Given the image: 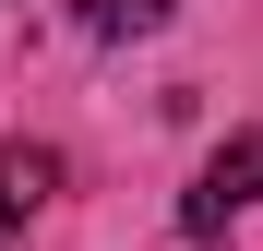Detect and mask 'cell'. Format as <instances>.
Listing matches in <instances>:
<instances>
[{
	"mask_svg": "<svg viewBox=\"0 0 263 251\" xmlns=\"http://www.w3.org/2000/svg\"><path fill=\"white\" fill-rule=\"evenodd\" d=\"M60 191V156L48 144H0V239L12 227H36V203Z\"/></svg>",
	"mask_w": 263,
	"mask_h": 251,
	"instance_id": "7a4b0ae2",
	"label": "cell"
},
{
	"mask_svg": "<svg viewBox=\"0 0 263 251\" xmlns=\"http://www.w3.org/2000/svg\"><path fill=\"white\" fill-rule=\"evenodd\" d=\"M167 12H180V0H72V24L96 36V48H120V36H156Z\"/></svg>",
	"mask_w": 263,
	"mask_h": 251,
	"instance_id": "3957f363",
	"label": "cell"
},
{
	"mask_svg": "<svg viewBox=\"0 0 263 251\" xmlns=\"http://www.w3.org/2000/svg\"><path fill=\"white\" fill-rule=\"evenodd\" d=\"M239 203H263V132H239V144H215V167H203V180H192V239H215V227H228L239 216Z\"/></svg>",
	"mask_w": 263,
	"mask_h": 251,
	"instance_id": "6da1fadb",
	"label": "cell"
}]
</instances>
